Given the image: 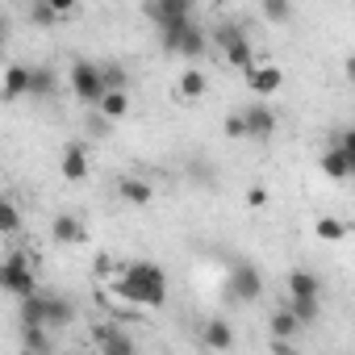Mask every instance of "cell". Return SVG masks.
I'll use <instances>...</instances> for the list:
<instances>
[{"mask_svg":"<svg viewBox=\"0 0 355 355\" xmlns=\"http://www.w3.org/2000/svg\"><path fill=\"white\" fill-rule=\"evenodd\" d=\"M288 297H322V280L309 268H297L288 272Z\"/></svg>","mask_w":355,"mask_h":355,"instance_id":"obj_21","label":"cell"},{"mask_svg":"<svg viewBox=\"0 0 355 355\" xmlns=\"http://www.w3.org/2000/svg\"><path fill=\"white\" fill-rule=\"evenodd\" d=\"M117 197L130 201V205H150L155 201V184H146L142 175H125V180L117 184Z\"/></svg>","mask_w":355,"mask_h":355,"instance_id":"obj_16","label":"cell"},{"mask_svg":"<svg viewBox=\"0 0 355 355\" xmlns=\"http://www.w3.org/2000/svg\"><path fill=\"white\" fill-rule=\"evenodd\" d=\"M243 125H247V138H272L276 134V113L268 105H251L243 113Z\"/></svg>","mask_w":355,"mask_h":355,"instance_id":"obj_12","label":"cell"},{"mask_svg":"<svg viewBox=\"0 0 355 355\" xmlns=\"http://www.w3.org/2000/svg\"><path fill=\"white\" fill-rule=\"evenodd\" d=\"M21 347L26 351H51L55 347V330L51 326H21Z\"/></svg>","mask_w":355,"mask_h":355,"instance_id":"obj_23","label":"cell"},{"mask_svg":"<svg viewBox=\"0 0 355 355\" xmlns=\"http://www.w3.org/2000/svg\"><path fill=\"white\" fill-rule=\"evenodd\" d=\"M113 293L134 305V309H163L167 305V272L150 259H130L117 263L113 272Z\"/></svg>","mask_w":355,"mask_h":355,"instance_id":"obj_1","label":"cell"},{"mask_svg":"<svg viewBox=\"0 0 355 355\" xmlns=\"http://www.w3.org/2000/svg\"><path fill=\"white\" fill-rule=\"evenodd\" d=\"M55 88H59V76H55V67H30V92H26V96H34V101H46V96H55Z\"/></svg>","mask_w":355,"mask_h":355,"instance_id":"obj_19","label":"cell"},{"mask_svg":"<svg viewBox=\"0 0 355 355\" xmlns=\"http://www.w3.org/2000/svg\"><path fill=\"white\" fill-rule=\"evenodd\" d=\"M263 297V276L255 272V263H234L226 276V301L234 305H251Z\"/></svg>","mask_w":355,"mask_h":355,"instance_id":"obj_7","label":"cell"},{"mask_svg":"<svg viewBox=\"0 0 355 355\" xmlns=\"http://www.w3.org/2000/svg\"><path fill=\"white\" fill-rule=\"evenodd\" d=\"M205 46H209V34L201 30V21H184V30H180V38H175V55H184V59H201L205 55Z\"/></svg>","mask_w":355,"mask_h":355,"instance_id":"obj_10","label":"cell"},{"mask_svg":"<svg viewBox=\"0 0 355 355\" xmlns=\"http://www.w3.org/2000/svg\"><path fill=\"white\" fill-rule=\"evenodd\" d=\"M322 175H330V180H351L355 175V134L351 130H343L334 146L322 150Z\"/></svg>","mask_w":355,"mask_h":355,"instance_id":"obj_5","label":"cell"},{"mask_svg":"<svg viewBox=\"0 0 355 355\" xmlns=\"http://www.w3.org/2000/svg\"><path fill=\"white\" fill-rule=\"evenodd\" d=\"M76 322V301L63 297V293H46V326L51 330H63Z\"/></svg>","mask_w":355,"mask_h":355,"instance_id":"obj_13","label":"cell"},{"mask_svg":"<svg viewBox=\"0 0 355 355\" xmlns=\"http://www.w3.org/2000/svg\"><path fill=\"white\" fill-rule=\"evenodd\" d=\"M101 76H105V88H125V84H130V80H125V67H117V63L101 67Z\"/></svg>","mask_w":355,"mask_h":355,"instance_id":"obj_29","label":"cell"},{"mask_svg":"<svg viewBox=\"0 0 355 355\" xmlns=\"http://www.w3.org/2000/svg\"><path fill=\"white\" fill-rule=\"evenodd\" d=\"M46 5H51L59 17H67V13H76V5H80V0H46Z\"/></svg>","mask_w":355,"mask_h":355,"instance_id":"obj_32","label":"cell"},{"mask_svg":"<svg viewBox=\"0 0 355 355\" xmlns=\"http://www.w3.org/2000/svg\"><path fill=\"white\" fill-rule=\"evenodd\" d=\"M146 17L155 21L163 46L175 51V38H180L184 21L193 17V0H146Z\"/></svg>","mask_w":355,"mask_h":355,"instance_id":"obj_2","label":"cell"},{"mask_svg":"<svg viewBox=\"0 0 355 355\" xmlns=\"http://www.w3.org/2000/svg\"><path fill=\"white\" fill-rule=\"evenodd\" d=\"M30 21H34L38 30H51V26L59 21V13H55V9L46 5V0H34V9H30Z\"/></svg>","mask_w":355,"mask_h":355,"instance_id":"obj_28","label":"cell"},{"mask_svg":"<svg viewBox=\"0 0 355 355\" xmlns=\"http://www.w3.org/2000/svg\"><path fill=\"white\" fill-rule=\"evenodd\" d=\"M222 130H226V134H230V138H247V125H243V113H230V117H226V125H222Z\"/></svg>","mask_w":355,"mask_h":355,"instance_id":"obj_30","label":"cell"},{"mask_svg":"<svg viewBox=\"0 0 355 355\" xmlns=\"http://www.w3.org/2000/svg\"><path fill=\"white\" fill-rule=\"evenodd\" d=\"M96 347H101L105 355H130V351H134V338L121 334L117 326H101V330H96Z\"/></svg>","mask_w":355,"mask_h":355,"instance_id":"obj_18","label":"cell"},{"mask_svg":"<svg viewBox=\"0 0 355 355\" xmlns=\"http://www.w3.org/2000/svg\"><path fill=\"white\" fill-rule=\"evenodd\" d=\"M268 326H272V334H276V338H297V334L305 330V326H301V322H297V318L284 309V305H280V309L268 318Z\"/></svg>","mask_w":355,"mask_h":355,"instance_id":"obj_24","label":"cell"},{"mask_svg":"<svg viewBox=\"0 0 355 355\" xmlns=\"http://www.w3.org/2000/svg\"><path fill=\"white\" fill-rule=\"evenodd\" d=\"M247 205H251V209H263V205H268V189H263V184H251V189H247Z\"/></svg>","mask_w":355,"mask_h":355,"instance_id":"obj_31","label":"cell"},{"mask_svg":"<svg viewBox=\"0 0 355 355\" xmlns=\"http://www.w3.org/2000/svg\"><path fill=\"white\" fill-rule=\"evenodd\" d=\"M51 239H55L59 247H71V243H84L88 230H84V222H80L76 214H59L55 226H51Z\"/></svg>","mask_w":355,"mask_h":355,"instance_id":"obj_14","label":"cell"},{"mask_svg":"<svg viewBox=\"0 0 355 355\" xmlns=\"http://www.w3.org/2000/svg\"><path fill=\"white\" fill-rule=\"evenodd\" d=\"M205 88H209V80L197 71V67H189L184 76H180V84H175V92H180V101H201L205 96Z\"/></svg>","mask_w":355,"mask_h":355,"instance_id":"obj_22","label":"cell"},{"mask_svg":"<svg viewBox=\"0 0 355 355\" xmlns=\"http://www.w3.org/2000/svg\"><path fill=\"white\" fill-rule=\"evenodd\" d=\"M59 171H63V180H88V146L84 142H67L63 146V159H59Z\"/></svg>","mask_w":355,"mask_h":355,"instance_id":"obj_8","label":"cell"},{"mask_svg":"<svg viewBox=\"0 0 355 355\" xmlns=\"http://www.w3.org/2000/svg\"><path fill=\"white\" fill-rule=\"evenodd\" d=\"M318 239H322V243H343V239H347V226H343L338 218H322V222H318Z\"/></svg>","mask_w":355,"mask_h":355,"instance_id":"obj_27","label":"cell"},{"mask_svg":"<svg viewBox=\"0 0 355 355\" xmlns=\"http://www.w3.org/2000/svg\"><path fill=\"white\" fill-rule=\"evenodd\" d=\"M201 343H205L209 351H230V347H234V330H230V322H222V318L205 322V330H201Z\"/></svg>","mask_w":355,"mask_h":355,"instance_id":"obj_17","label":"cell"},{"mask_svg":"<svg viewBox=\"0 0 355 355\" xmlns=\"http://www.w3.org/2000/svg\"><path fill=\"white\" fill-rule=\"evenodd\" d=\"M67 84H71V96H76L80 105H96V101H101V92H105L101 63L76 59V63H71V76H67Z\"/></svg>","mask_w":355,"mask_h":355,"instance_id":"obj_6","label":"cell"},{"mask_svg":"<svg viewBox=\"0 0 355 355\" xmlns=\"http://www.w3.org/2000/svg\"><path fill=\"white\" fill-rule=\"evenodd\" d=\"M5 51H9V38H0V63H5Z\"/></svg>","mask_w":355,"mask_h":355,"instance_id":"obj_34","label":"cell"},{"mask_svg":"<svg viewBox=\"0 0 355 355\" xmlns=\"http://www.w3.org/2000/svg\"><path fill=\"white\" fill-rule=\"evenodd\" d=\"M272 351H276V355H293V351H297V343H293V338H276V334H272Z\"/></svg>","mask_w":355,"mask_h":355,"instance_id":"obj_33","label":"cell"},{"mask_svg":"<svg viewBox=\"0 0 355 355\" xmlns=\"http://www.w3.org/2000/svg\"><path fill=\"white\" fill-rule=\"evenodd\" d=\"M214 42H218V51H222V59L230 63V67H251L255 63V46H251V38H247V30L239 26V21H222L218 30H214Z\"/></svg>","mask_w":355,"mask_h":355,"instance_id":"obj_3","label":"cell"},{"mask_svg":"<svg viewBox=\"0 0 355 355\" xmlns=\"http://www.w3.org/2000/svg\"><path fill=\"white\" fill-rule=\"evenodd\" d=\"M263 5V17L272 21V26H288V17H293V0H259Z\"/></svg>","mask_w":355,"mask_h":355,"instance_id":"obj_26","label":"cell"},{"mask_svg":"<svg viewBox=\"0 0 355 355\" xmlns=\"http://www.w3.org/2000/svg\"><path fill=\"white\" fill-rule=\"evenodd\" d=\"M38 288V276L30 268V255L26 251H9L5 259H0V293L9 297H26Z\"/></svg>","mask_w":355,"mask_h":355,"instance_id":"obj_4","label":"cell"},{"mask_svg":"<svg viewBox=\"0 0 355 355\" xmlns=\"http://www.w3.org/2000/svg\"><path fill=\"white\" fill-rule=\"evenodd\" d=\"M96 113L105 121H125V113H130V88H105L101 101H96Z\"/></svg>","mask_w":355,"mask_h":355,"instance_id":"obj_11","label":"cell"},{"mask_svg":"<svg viewBox=\"0 0 355 355\" xmlns=\"http://www.w3.org/2000/svg\"><path fill=\"white\" fill-rule=\"evenodd\" d=\"M30 92V67L26 63H9L5 67V80H0V96L5 101H17Z\"/></svg>","mask_w":355,"mask_h":355,"instance_id":"obj_15","label":"cell"},{"mask_svg":"<svg viewBox=\"0 0 355 355\" xmlns=\"http://www.w3.org/2000/svg\"><path fill=\"white\" fill-rule=\"evenodd\" d=\"M284 309H288L301 326H313V322L322 318V297H288Z\"/></svg>","mask_w":355,"mask_h":355,"instance_id":"obj_20","label":"cell"},{"mask_svg":"<svg viewBox=\"0 0 355 355\" xmlns=\"http://www.w3.org/2000/svg\"><path fill=\"white\" fill-rule=\"evenodd\" d=\"M21 230V205L13 197H0V234H17Z\"/></svg>","mask_w":355,"mask_h":355,"instance_id":"obj_25","label":"cell"},{"mask_svg":"<svg viewBox=\"0 0 355 355\" xmlns=\"http://www.w3.org/2000/svg\"><path fill=\"white\" fill-rule=\"evenodd\" d=\"M247 71V84L259 92V96H272L280 84H284V71L276 67V63H251V67H243Z\"/></svg>","mask_w":355,"mask_h":355,"instance_id":"obj_9","label":"cell"}]
</instances>
